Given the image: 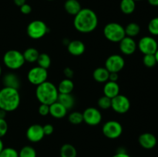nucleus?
Here are the masks:
<instances>
[{"label":"nucleus","instance_id":"obj_1","mask_svg":"<svg viewBox=\"0 0 158 157\" xmlns=\"http://www.w3.org/2000/svg\"><path fill=\"white\" fill-rule=\"evenodd\" d=\"M73 26L81 33H89L97 29L98 17L94 10L88 8L81 10L74 16Z\"/></svg>","mask_w":158,"mask_h":157},{"label":"nucleus","instance_id":"obj_2","mask_svg":"<svg viewBox=\"0 0 158 157\" xmlns=\"http://www.w3.org/2000/svg\"><path fill=\"white\" fill-rule=\"evenodd\" d=\"M20 95L18 89L9 87L0 89V109L8 112L16 110L20 104Z\"/></svg>","mask_w":158,"mask_h":157},{"label":"nucleus","instance_id":"obj_3","mask_svg":"<svg viewBox=\"0 0 158 157\" xmlns=\"http://www.w3.org/2000/svg\"><path fill=\"white\" fill-rule=\"evenodd\" d=\"M57 87L52 83L46 81L36 86L35 96L40 103L50 106L57 101L59 96Z\"/></svg>","mask_w":158,"mask_h":157},{"label":"nucleus","instance_id":"obj_4","mask_svg":"<svg viewBox=\"0 0 158 157\" xmlns=\"http://www.w3.org/2000/svg\"><path fill=\"white\" fill-rule=\"evenodd\" d=\"M26 61L21 52L15 49L7 51L3 55V63L8 69L17 70L23 66Z\"/></svg>","mask_w":158,"mask_h":157},{"label":"nucleus","instance_id":"obj_5","mask_svg":"<svg viewBox=\"0 0 158 157\" xmlns=\"http://www.w3.org/2000/svg\"><path fill=\"white\" fill-rule=\"evenodd\" d=\"M103 35L112 42H120L126 36L124 27L117 22L107 23L103 29Z\"/></svg>","mask_w":158,"mask_h":157},{"label":"nucleus","instance_id":"obj_6","mask_svg":"<svg viewBox=\"0 0 158 157\" xmlns=\"http://www.w3.org/2000/svg\"><path fill=\"white\" fill-rule=\"evenodd\" d=\"M49 32L47 25L42 20H34L27 26L26 32L29 38L32 39H40L44 37Z\"/></svg>","mask_w":158,"mask_h":157},{"label":"nucleus","instance_id":"obj_7","mask_svg":"<svg viewBox=\"0 0 158 157\" xmlns=\"http://www.w3.org/2000/svg\"><path fill=\"white\" fill-rule=\"evenodd\" d=\"M102 132L106 138L115 139L119 138L123 133V126L118 121L110 120L103 124Z\"/></svg>","mask_w":158,"mask_h":157},{"label":"nucleus","instance_id":"obj_8","mask_svg":"<svg viewBox=\"0 0 158 157\" xmlns=\"http://www.w3.org/2000/svg\"><path fill=\"white\" fill-rule=\"evenodd\" d=\"M48 72L47 69H43L40 66H35L29 69L27 74V78L31 84L34 86H39L44 82L47 81Z\"/></svg>","mask_w":158,"mask_h":157},{"label":"nucleus","instance_id":"obj_9","mask_svg":"<svg viewBox=\"0 0 158 157\" xmlns=\"http://www.w3.org/2000/svg\"><path fill=\"white\" fill-rule=\"evenodd\" d=\"M111 108L114 112L119 114H124L131 108L130 99L124 95H117L111 99Z\"/></svg>","mask_w":158,"mask_h":157},{"label":"nucleus","instance_id":"obj_10","mask_svg":"<svg viewBox=\"0 0 158 157\" xmlns=\"http://www.w3.org/2000/svg\"><path fill=\"white\" fill-rule=\"evenodd\" d=\"M125 66L124 58L118 54H113L106 58L105 62V68L109 72H117L122 70Z\"/></svg>","mask_w":158,"mask_h":157},{"label":"nucleus","instance_id":"obj_11","mask_svg":"<svg viewBox=\"0 0 158 157\" xmlns=\"http://www.w3.org/2000/svg\"><path fill=\"white\" fill-rule=\"evenodd\" d=\"M137 48L144 55L154 54L158 49V44L154 38L151 36H143L139 40Z\"/></svg>","mask_w":158,"mask_h":157},{"label":"nucleus","instance_id":"obj_12","mask_svg":"<svg viewBox=\"0 0 158 157\" xmlns=\"http://www.w3.org/2000/svg\"><path fill=\"white\" fill-rule=\"evenodd\" d=\"M83 122L91 126H97L102 121V114L99 109L95 107H89L83 112Z\"/></svg>","mask_w":158,"mask_h":157},{"label":"nucleus","instance_id":"obj_13","mask_svg":"<svg viewBox=\"0 0 158 157\" xmlns=\"http://www.w3.org/2000/svg\"><path fill=\"white\" fill-rule=\"evenodd\" d=\"M26 138L32 143H39L45 136L43 126L40 124H33L26 130Z\"/></svg>","mask_w":158,"mask_h":157},{"label":"nucleus","instance_id":"obj_14","mask_svg":"<svg viewBox=\"0 0 158 157\" xmlns=\"http://www.w3.org/2000/svg\"><path fill=\"white\" fill-rule=\"evenodd\" d=\"M120 51L126 55H131L135 52L137 50V44L136 43L134 38L125 36L121 41L119 42Z\"/></svg>","mask_w":158,"mask_h":157},{"label":"nucleus","instance_id":"obj_15","mask_svg":"<svg viewBox=\"0 0 158 157\" xmlns=\"http://www.w3.org/2000/svg\"><path fill=\"white\" fill-rule=\"evenodd\" d=\"M139 144L145 149H151L157 145V138L155 135L150 132L142 133L138 138Z\"/></svg>","mask_w":158,"mask_h":157},{"label":"nucleus","instance_id":"obj_16","mask_svg":"<svg viewBox=\"0 0 158 157\" xmlns=\"http://www.w3.org/2000/svg\"><path fill=\"white\" fill-rule=\"evenodd\" d=\"M67 50L69 54L74 56H80L85 52L86 46L80 40H73L67 45Z\"/></svg>","mask_w":158,"mask_h":157},{"label":"nucleus","instance_id":"obj_17","mask_svg":"<svg viewBox=\"0 0 158 157\" xmlns=\"http://www.w3.org/2000/svg\"><path fill=\"white\" fill-rule=\"evenodd\" d=\"M2 83L4 85V87L12 88L18 90L21 85L19 77L13 72L6 73L2 78Z\"/></svg>","mask_w":158,"mask_h":157},{"label":"nucleus","instance_id":"obj_18","mask_svg":"<svg viewBox=\"0 0 158 157\" xmlns=\"http://www.w3.org/2000/svg\"><path fill=\"white\" fill-rule=\"evenodd\" d=\"M103 94L108 98L113 99L120 94V86L117 82L107 81L103 86Z\"/></svg>","mask_w":158,"mask_h":157},{"label":"nucleus","instance_id":"obj_19","mask_svg":"<svg viewBox=\"0 0 158 157\" xmlns=\"http://www.w3.org/2000/svg\"><path fill=\"white\" fill-rule=\"evenodd\" d=\"M67 109L59 102H55L49 106V114L53 118L63 119L67 114Z\"/></svg>","mask_w":158,"mask_h":157},{"label":"nucleus","instance_id":"obj_20","mask_svg":"<svg viewBox=\"0 0 158 157\" xmlns=\"http://www.w3.org/2000/svg\"><path fill=\"white\" fill-rule=\"evenodd\" d=\"M110 72L105 67H98L93 72V77L97 83H105L109 80Z\"/></svg>","mask_w":158,"mask_h":157},{"label":"nucleus","instance_id":"obj_21","mask_svg":"<svg viewBox=\"0 0 158 157\" xmlns=\"http://www.w3.org/2000/svg\"><path fill=\"white\" fill-rule=\"evenodd\" d=\"M82 7L78 0H66L64 3V9L68 14L75 16Z\"/></svg>","mask_w":158,"mask_h":157},{"label":"nucleus","instance_id":"obj_22","mask_svg":"<svg viewBox=\"0 0 158 157\" xmlns=\"http://www.w3.org/2000/svg\"><path fill=\"white\" fill-rule=\"evenodd\" d=\"M74 89V83L72 79L64 78L59 83L57 89L60 94H69L72 93Z\"/></svg>","mask_w":158,"mask_h":157},{"label":"nucleus","instance_id":"obj_23","mask_svg":"<svg viewBox=\"0 0 158 157\" xmlns=\"http://www.w3.org/2000/svg\"><path fill=\"white\" fill-rule=\"evenodd\" d=\"M57 102L63 105L67 110L71 109L75 105V99L71 93L69 94H59Z\"/></svg>","mask_w":158,"mask_h":157},{"label":"nucleus","instance_id":"obj_24","mask_svg":"<svg viewBox=\"0 0 158 157\" xmlns=\"http://www.w3.org/2000/svg\"><path fill=\"white\" fill-rule=\"evenodd\" d=\"M120 9L125 15L132 14L135 11L136 2L134 0H121L120 3Z\"/></svg>","mask_w":158,"mask_h":157},{"label":"nucleus","instance_id":"obj_25","mask_svg":"<svg viewBox=\"0 0 158 157\" xmlns=\"http://www.w3.org/2000/svg\"><path fill=\"white\" fill-rule=\"evenodd\" d=\"M23 54L25 61L29 63H33L35 62L38 59L40 52L35 48L29 47L26 49Z\"/></svg>","mask_w":158,"mask_h":157},{"label":"nucleus","instance_id":"obj_26","mask_svg":"<svg viewBox=\"0 0 158 157\" xmlns=\"http://www.w3.org/2000/svg\"><path fill=\"white\" fill-rule=\"evenodd\" d=\"M60 157H77V151L76 148L69 143L63 145L60 148Z\"/></svg>","mask_w":158,"mask_h":157},{"label":"nucleus","instance_id":"obj_27","mask_svg":"<svg viewBox=\"0 0 158 157\" xmlns=\"http://www.w3.org/2000/svg\"><path fill=\"white\" fill-rule=\"evenodd\" d=\"M124 30L126 36L134 38L139 35L140 32V27L137 23L131 22L124 28Z\"/></svg>","mask_w":158,"mask_h":157},{"label":"nucleus","instance_id":"obj_28","mask_svg":"<svg viewBox=\"0 0 158 157\" xmlns=\"http://www.w3.org/2000/svg\"><path fill=\"white\" fill-rule=\"evenodd\" d=\"M36 62L40 67L48 69L51 66L50 56L46 53H40Z\"/></svg>","mask_w":158,"mask_h":157},{"label":"nucleus","instance_id":"obj_29","mask_svg":"<svg viewBox=\"0 0 158 157\" xmlns=\"http://www.w3.org/2000/svg\"><path fill=\"white\" fill-rule=\"evenodd\" d=\"M36 151L30 146H25L19 152V157H36Z\"/></svg>","mask_w":158,"mask_h":157},{"label":"nucleus","instance_id":"obj_30","mask_svg":"<svg viewBox=\"0 0 158 157\" xmlns=\"http://www.w3.org/2000/svg\"><path fill=\"white\" fill-rule=\"evenodd\" d=\"M68 119H69V122L71 123V124H73V125L81 124V123L83 122V113L80 112H77V111L71 112V113L69 115Z\"/></svg>","mask_w":158,"mask_h":157},{"label":"nucleus","instance_id":"obj_31","mask_svg":"<svg viewBox=\"0 0 158 157\" xmlns=\"http://www.w3.org/2000/svg\"><path fill=\"white\" fill-rule=\"evenodd\" d=\"M143 62L144 66L148 68H153L157 64V60H156L154 54H148L144 55L143 58Z\"/></svg>","mask_w":158,"mask_h":157},{"label":"nucleus","instance_id":"obj_32","mask_svg":"<svg viewBox=\"0 0 158 157\" xmlns=\"http://www.w3.org/2000/svg\"><path fill=\"white\" fill-rule=\"evenodd\" d=\"M99 108L103 110H106V109L111 108V99L108 98L107 96L103 95V96L100 97L97 102Z\"/></svg>","mask_w":158,"mask_h":157},{"label":"nucleus","instance_id":"obj_33","mask_svg":"<svg viewBox=\"0 0 158 157\" xmlns=\"http://www.w3.org/2000/svg\"><path fill=\"white\" fill-rule=\"evenodd\" d=\"M0 157H19V152L13 148H3L0 152Z\"/></svg>","mask_w":158,"mask_h":157},{"label":"nucleus","instance_id":"obj_34","mask_svg":"<svg viewBox=\"0 0 158 157\" xmlns=\"http://www.w3.org/2000/svg\"><path fill=\"white\" fill-rule=\"evenodd\" d=\"M148 30L151 35H158V17H155L150 21Z\"/></svg>","mask_w":158,"mask_h":157},{"label":"nucleus","instance_id":"obj_35","mask_svg":"<svg viewBox=\"0 0 158 157\" xmlns=\"http://www.w3.org/2000/svg\"><path fill=\"white\" fill-rule=\"evenodd\" d=\"M8 132V123L5 119L0 118V138L5 136Z\"/></svg>","mask_w":158,"mask_h":157},{"label":"nucleus","instance_id":"obj_36","mask_svg":"<svg viewBox=\"0 0 158 157\" xmlns=\"http://www.w3.org/2000/svg\"><path fill=\"white\" fill-rule=\"evenodd\" d=\"M39 114L42 116H46L49 114V106L46 104H43L41 103L40 106H39Z\"/></svg>","mask_w":158,"mask_h":157},{"label":"nucleus","instance_id":"obj_37","mask_svg":"<svg viewBox=\"0 0 158 157\" xmlns=\"http://www.w3.org/2000/svg\"><path fill=\"white\" fill-rule=\"evenodd\" d=\"M20 12L21 13L24 14V15H29L32 12V7H31L30 5L27 4V3H25L23 6H20Z\"/></svg>","mask_w":158,"mask_h":157},{"label":"nucleus","instance_id":"obj_38","mask_svg":"<svg viewBox=\"0 0 158 157\" xmlns=\"http://www.w3.org/2000/svg\"><path fill=\"white\" fill-rule=\"evenodd\" d=\"M43 129L45 135H50L54 132V127L51 124H46L45 126H43Z\"/></svg>","mask_w":158,"mask_h":157},{"label":"nucleus","instance_id":"obj_39","mask_svg":"<svg viewBox=\"0 0 158 157\" xmlns=\"http://www.w3.org/2000/svg\"><path fill=\"white\" fill-rule=\"evenodd\" d=\"M63 74H64L65 77L66 78H69V79H72V78L74 75V72L71 68L69 67H66L63 70Z\"/></svg>","mask_w":158,"mask_h":157},{"label":"nucleus","instance_id":"obj_40","mask_svg":"<svg viewBox=\"0 0 158 157\" xmlns=\"http://www.w3.org/2000/svg\"><path fill=\"white\" fill-rule=\"evenodd\" d=\"M119 75L117 72H110L109 75V80L108 81L117 82L118 80Z\"/></svg>","mask_w":158,"mask_h":157},{"label":"nucleus","instance_id":"obj_41","mask_svg":"<svg viewBox=\"0 0 158 157\" xmlns=\"http://www.w3.org/2000/svg\"><path fill=\"white\" fill-rule=\"evenodd\" d=\"M112 157H131V155H128L125 151L120 150L118 151V152H117L115 155H113Z\"/></svg>","mask_w":158,"mask_h":157},{"label":"nucleus","instance_id":"obj_42","mask_svg":"<svg viewBox=\"0 0 158 157\" xmlns=\"http://www.w3.org/2000/svg\"><path fill=\"white\" fill-rule=\"evenodd\" d=\"M14 3H15V6L20 7L21 6H23V4L26 3V0H13Z\"/></svg>","mask_w":158,"mask_h":157},{"label":"nucleus","instance_id":"obj_43","mask_svg":"<svg viewBox=\"0 0 158 157\" xmlns=\"http://www.w3.org/2000/svg\"><path fill=\"white\" fill-rule=\"evenodd\" d=\"M150 5L153 6H158V0H148Z\"/></svg>","mask_w":158,"mask_h":157},{"label":"nucleus","instance_id":"obj_44","mask_svg":"<svg viewBox=\"0 0 158 157\" xmlns=\"http://www.w3.org/2000/svg\"><path fill=\"white\" fill-rule=\"evenodd\" d=\"M3 148H4V146H3V143H2V141L1 138H0V152H2V150L3 149Z\"/></svg>","mask_w":158,"mask_h":157},{"label":"nucleus","instance_id":"obj_45","mask_svg":"<svg viewBox=\"0 0 158 157\" xmlns=\"http://www.w3.org/2000/svg\"><path fill=\"white\" fill-rule=\"evenodd\" d=\"M154 55H155L156 60H157V63H158V49H157V50L156 51L155 53H154Z\"/></svg>","mask_w":158,"mask_h":157},{"label":"nucleus","instance_id":"obj_46","mask_svg":"<svg viewBox=\"0 0 158 157\" xmlns=\"http://www.w3.org/2000/svg\"><path fill=\"white\" fill-rule=\"evenodd\" d=\"M2 72V66H1V65H0V77H1Z\"/></svg>","mask_w":158,"mask_h":157},{"label":"nucleus","instance_id":"obj_47","mask_svg":"<svg viewBox=\"0 0 158 157\" xmlns=\"http://www.w3.org/2000/svg\"><path fill=\"white\" fill-rule=\"evenodd\" d=\"M134 1H135V2H137V1H142V0H134Z\"/></svg>","mask_w":158,"mask_h":157},{"label":"nucleus","instance_id":"obj_48","mask_svg":"<svg viewBox=\"0 0 158 157\" xmlns=\"http://www.w3.org/2000/svg\"><path fill=\"white\" fill-rule=\"evenodd\" d=\"M47 1H52V0H47Z\"/></svg>","mask_w":158,"mask_h":157}]
</instances>
